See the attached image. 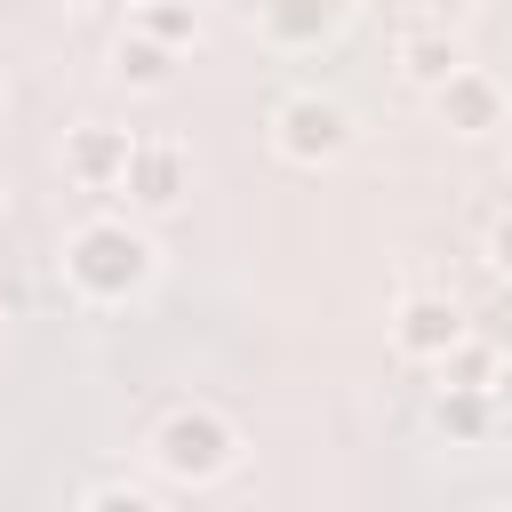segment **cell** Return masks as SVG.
Masks as SVG:
<instances>
[{"label": "cell", "mask_w": 512, "mask_h": 512, "mask_svg": "<svg viewBox=\"0 0 512 512\" xmlns=\"http://www.w3.org/2000/svg\"><path fill=\"white\" fill-rule=\"evenodd\" d=\"M56 272H64V288H72L80 304L112 312V304H136V296L160 280V248H152V232H144L136 216H88V224L64 232Z\"/></svg>", "instance_id": "obj_1"}, {"label": "cell", "mask_w": 512, "mask_h": 512, "mask_svg": "<svg viewBox=\"0 0 512 512\" xmlns=\"http://www.w3.org/2000/svg\"><path fill=\"white\" fill-rule=\"evenodd\" d=\"M152 472L168 480V488H216V480H232V464H240V424L224 416V408H208V400H176L160 424H152Z\"/></svg>", "instance_id": "obj_2"}, {"label": "cell", "mask_w": 512, "mask_h": 512, "mask_svg": "<svg viewBox=\"0 0 512 512\" xmlns=\"http://www.w3.org/2000/svg\"><path fill=\"white\" fill-rule=\"evenodd\" d=\"M272 152H280L288 168H328V160H344V152H352V112H344L336 96H320V88H296V96L272 104Z\"/></svg>", "instance_id": "obj_3"}, {"label": "cell", "mask_w": 512, "mask_h": 512, "mask_svg": "<svg viewBox=\"0 0 512 512\" xmlns=\"http://www.w3.org/2000/svg\"><path fill=\"white\" fill-rule=\"evenodd\" d=\"M120 192H128L136 216H176V208L192 200V144H176V136H136Z\"/></svg>", "instance_id": "obj_4"}, {"label": "cell", "mask_w": 512, "mask_h": 512, "mask_svg": "<svg viewBox=\"0 0 512 512\" xmlns=\"http://www.w3.org/2000/svg\"><path fill=\"white\" fill-rule=\"evenodd\" d=\"M432 96V112H440V128L448 136H464V144H480V136H496V128H512V88L496 80V72H480V64H456L440 88H424Z\"/></svg>", "instance_id": "obj_5"}, {"label": "cell", "mask_w": 512, "mask_h": 512, "mask_svg": "<svg viewBox=\"0 0 512 512\" xmlns=\"http://www.w3.org/2000/svg\"><path fill=\"white\" fill-rule=\"evenodd\" d=\"M352 8H360V0H256V32H264V48H280V56H312V48H328V40L344 32Z\"/></svg>", "instance_id": "obj_6"}, {"label": "cell", "mask_w": 512, "mask_h": 512, "mask_svg": "<svg viewBox=\"0 0 512 512\" xmlns=\"http://www.w3.org/2000/svg\"><path fill=\"white\" fill-rule=\"evenodd\" d=\"M472 320H464V304L456 296H432V288H416V296H400V312H392V352L400 360H440L456 336H464Z\"/></svg>", "instance_id": "obj_7"}, {"label": "cell", "mask_w": 512, "mask_h": 512, "mask_svg": "<svg viewBox=\"0 0 512 512\" xmlns=\"http://www.w3.org/2000/svg\"><path fill=\"white\" fill-rule=\"evenodd\" d=\"M128 128H112V120H80V128H64V176L80 184V192H120V176H128Z\"/></svg>", "instance_id": "obj_8"}, {"label": "cell", "mask_w": 512, "mask_h": 512, "mask_svg": "<svg viewBox=\"0 0 512 512\" xmlns=\"http://www.w3.org/2000/svg\"><path fill=\"white\" fill-rule=\"evenodd\" d=\"M400 80L408 88H440L456 64H464V40H456V24H432V16H416L408 32H400Z\"/></svg>", "instance_id": "obj_9"}, {"label": "cell", "mask_w": 512, "mask_h": 512, "mask_svg": "<svg viewBox=\"0 0 512 512\" xmlns=\"http://www.w3.org/2000/svg\"><path fill=\"white\" fill-rule=\"evenodd\" d=\"M176 72H184V56L168 40H152V32H136V24L112 40V80L128 96H160V88H176Z\"/></svg>", "instance_id": "obj_10"}, {"label": "cell", "mask_w": 512, "mask_h": 512, "mask_svg": "<svg viewBox=\"0 0 512 512\" xmlns=\"http://www.w3.org/2000/svg\"><path fill=\"white\" fill-rule=\"evenodd\" d=\"M496 424H504L496 416V392H480V384H432V432L448 448H480Z\"/></svg>", "instance_id": "obj_11"}, {"label": "cell", "mask_w": 512, "mask_h": 512, "mask_svg": "<svg viewBox=\"0 0 512 512\" xmlns=\"http://www.w3.org/2000/svg\"><path fill=\"white\" fill-rule=\"evenodd\" d=\"M128 24H136V32H152V40H168L176 56H192V48H200V32H208V24H200V0H136V16H128Z\"/></svg>", "instance_id": "obj_12"}, {"label": "cell", "mask_w": 512, "mask_h": 512, "mask_svg": "<svg viewBox=\"0 0 512 512\" xmlns=\"http://www.w3.org/2000/svg\"><path fill=\"white\" fill-rule=\"evenodd\" d=\"M432 376H440V384H480V392H488V376H496V344H480V336L464 328V336L432 360Z\"/></svg>", "instance_id": "obj_13"}, {"label": "cell", "mask_w": 512, "mask_h": 512, "mask_svg": "<svg viewBox=\"0 0 512 512\" xmlns=\"http://www.w3.org/2000/svg\"><path fill=\"white\" fill-rule=\"evenodd\" d=\"M80 512H160V488L112 472V480H88V488H80Z\"/></svg>", "instance_id": "obj_14"}, {"label": "cell", "mask_w": 512, "mask_h": 512, "mask_svg": "<svg viewBox=\"0 0 512 512\" xmlns=\"http://www.w3.org/2000/svg\"><path fill=\"white\" fill-rule=\"evenodd\" d=\"M488 272H504V280H512V208L488 224Z\"/></svg>", "instance_id": "obj_15"}, {"label": "cell", "mask_w": 512, "mask_h": 512, "mask_svg": "<svg viewBox=\"0 0 512 512\" xmlns=\"http://www.w3.org/2000/svg\"><path fill=\"white\" fill-rule=\"evenodd\" d=\"M416 16H432V24H456V32H464V24L480 16V0H416Z\"/></svg>", "instance_id": "obj_16"}, {"label": "cell", "mask_w": 512, "mask_h": 512, "mask_svg": "<svg viewBox=\"0 0 512 512\" xmlns=\"http://www.w3.org/2000/svg\"><path fill=\"white\" fill-rule=\"evenodd\" d=\"M488 392H496V416L512 424V352H496V376H488Z\"/></svg>", "instance_id": "obj_17"}, {"label": "cell", "mask_w": 512, "mask_h": 512, "mask_svg": "<svg viewBox=\"0 0 512 512\" xmlns=\"http://www.w3.org/2000/svg\"><path fill=\"white\" fill-rule=\"evenodd\" d=\"M0 344H8V312H0Z\"/></svg>", "instance_id": "obj_18"}, {"label": "cell", "mask_w": 512, "mask_h": 512, "mask_svg": "<svg viewBox=\"0 0 512 512\" xmlns=\"http://www.w3.org/2000/svg\"><path fill=\"white\" fill-rule=\"evenodd\" d=\"M0 216H8V184H0Z\"/></svg>", "instance_id": "obj_19"}]
</instances>
